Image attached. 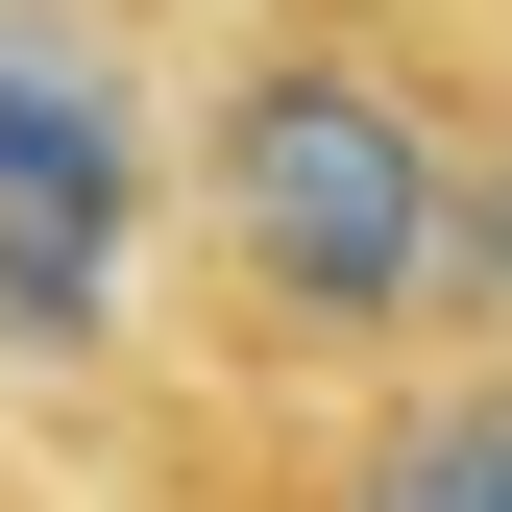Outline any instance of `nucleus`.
<instances>
[{"instance_id":"20e7f679","label":"nucleus","mask_w":512,"mask_h":512,"mask_svg":"<svg viewBox=\"0 0 512 512\" xmlns=\"http://www.w3.org/2000/svg\"><path fill=\"white\" fill-rule=\"evenodd\" d=\"M342 512H512V366H488V391H415V415H366Z\"/></svg>"},{"instance_id":"f257e3e1","label":"nucleus","mask_w":512,"mask_h":512,"mask_svg":"<svg viewBox=\"0 0 512 512\" xmlns=\"http://www.w3.org/2000/svg\"><path fill=\"white\" fill-rule=\"evenodd\" d=\"M439 147H464V122H439L366 25H269L220 74V122H196V220H220L244 317L317 342V366L415 342L439 317Z\"/></svg>"},{"instance_id":"f03ea898","label":"nucleus","mask_w":512,"mask_h":512,"mask_svg":"<svg viewBox=\"0 0 512 512\" xmlns=\"http://www.w3.org/2000/svg\"><path fill=\"white\" fill-rule=\"evenodd\" d=\"M122 171H147L122 74H98L74 25H0V196H49V220H122Z\"/></svg>"},{"instance_id":"7ed1b4c3","label":"nucleus","mask_w":512,"mask_h":512,"mask_svg":"<svg viewBox=\"0 0 512 512\" xmlns=\"http://www.w3.org/2000/svg\"><path fill=\"white\" fill-rule=\"evenodd\" d=\"M98 342H122V220L0 196V366H98Z\"/></svg>"},{"instance_id":"39448f33","label":"nucleus","mask_w":512,"mask_h":512,"mask_svg":"<svg viewBox=\"0 0 512 512\" xmlns=\"http://www.w3.org/2000/svg\"><path fill=\"white\" fill-rule=\"evenodd\" d=\"M439 317H512V98L439 147Z\"/></svg>"}]
</instances>
